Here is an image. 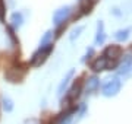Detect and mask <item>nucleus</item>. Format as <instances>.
I'll list each match as a JSON object with an SVG mask.
<instances>
[{
	"instance_id": "3",
	"label": "nucleus",
	"mask_w": 132,
	"mask_h": 124,
	"mask_svg": "<svg viewBox=\"0 0 132 124\" xmlns=\"http://www.w3.org/2000/svg\"><path fill=\"white\" fill-rule=\"evenodd\" d=\"M71 12H72L71 6H62V7H59V9L54 12V15H53V24L56 25V26L63 25L66 20H68Z\"/></svg>"
},
{
	"instance_id": "9",
	"label": "nucleus",
	"mask_w": 132,
	"mask_h": 124,
	"mask_svg": "<svg viewBox=\"0 0 132 124\" xmlns=\"http://www.w3.org/2000/svg\"><path fill=\"white\" fill-rule=\"evenodd\" d=\"M104 39H106L104 24H103V20H98V24H97V32H95L94 44H95V45H100V44H103V43H104Z\"/></svg>"
},
{
	"instance_id": "7",
	"label": "nucleus",
	"mask_w": 132,
	"mask_h": 124,
	"mask_svg": "<svg viewBox=\"0 0 132 124\" xmlns=\"http://www.w3.org/2000/svg\"><path fill=\"white\" fill-rule=\"evenodd\" d=\"M73 75H75L73 69H72V70H69V72L66 73V76L63 77V80L60 82V85H59V88H57V95H59V96H63V94H65L66 88H68V85H69V82L72 80Z\"/></svg>"
},
{
	"instance_id": "8",
	"label": "nucleus",
	"mask_w": 132,
	"mask_h": 124,
	"mask_svg": "<svg viewBox=\"0 0 132 124\" xmlns=\"http://www.w3.org/2000/svg\"><path fill=\"white\" fill-rule=\"evenodd\" d=\"M131 70H132V57L126 56V58H125V60L120 63V66H119L118 73L120 76H126V75L131 73Z\"/></svg>"
},
{
	"instance_id": "5",
	"label": "nucleus",
	"mask_w": 132,
	"mask_h": 124,
	"mask_svg": "<svg viewBox=\"0 0 132 124\" xmlns=\"http://www.w3.org/2000/svg\"><path fill=\"white\" fill-rule=\"evenodd\" d=\"M114 63L112 61H109L106 57H97L94 60V61L91 63V69L94 70V72H103V70H106V69H109L110 66H113Z\"/></svg>"
},
{
	"instance_id": "2",
	"label": "nucleus",
	"mask_w": 132,
	"mask_h": 124,
	"mask_svg": "<svg viewBox=\"0 0 132 124\" xmlns=\"http://www.w3.org/2000/svg\"><path fill=\"white\" fill-rule=\"evenodd\" d=\"M120 88H122V82L119 80L118 77H113V79H109L103 85L101 94L104 96H114L120 92Z\"/></svg>"
},
{
	"instance_id": "1",
	"label": "nucleus",
	"mask_w": 132,
	"mask_h": 124,
	"mask_svg": "<svg viewBox=\"0 0 132 124\" xmlns=\"http://www.w3.org/2000/svg\"><path fill=\"white\" fill-rule=\"evenodd\" d=\"M53 51V44H48V45H44V47H38V50L32 54L31 57V64L35 67L41 66L43 63L47 60V57L50 56V53Z\"/></svg>"
},
{
	"instance_id": "6",
	"label": "nucleus",
	"mask_w": 132,
	"mask_h": 124,
	"mask_svg": "<svg viewBox=\"0 0 132 124\" xmlns=\"http://www.w3.org/2000/svg\"><path fill=\"white\" fill-rule=\"evenodd\" d=\"M25 75V70H22V69H16V67H10L9 70L5 73L6 79L9 82H21V79L24 77Z\"/></svg>"
},
{
	"instance_id": "16",
	"label": "nucleus",
	"mask_w": 132,
	"mask_h": 124,
	"mask_svg": "<svg viewBox=\"0 0 132 124\" xmlns=\"http://www.w3.org/2000/svg\"><path fill=\"white\" fill-rule=\"evenodd\" d=\"M93 0H81V10L82 13H90L93 9Z\"/></svg>"
},
{
	"instance_id": "4",
	"label": "nucleus",
	"mask_w": 132,
	"mask_h": 124,
	"mask_svg": "<svg viewBox=\"0 0 132 124\" xmlns=\"http://www.w3.org/2000/svg\"><path fill=\"white\" fill-rule=\"evenodd\" d=\"M120 56H122V48L119 47V45H109V47L104 50L103 57H106L109 61L116 63V60H118Z\"/></svg>"
},
{
	"instance_id": "11",
	"label": "nucleus",
	"mask_w": 132,
	"mask_h": 124,
	"mask_svg": "<svg viewBox=\"0 0 132 124\" xmlns=\"http://www.w3.org/2000/svg\"><path fill=\"white\" fill-rule=\"evenodd\" d=\"M10 22H12V26L15 29H19L22 25H24V15L21 13V12H15L12 13L10 16Z\"/></svg>"
},
{
	"instance_id": "17",
	"label": "nucleus",
	"mask_w": 132,
	"mask_h": 124,
	"mask_svg": "<svg viewBox=\"0 0 132 124\" xmlns=\"http://www.w3.org/2000/svg\"><path fill=\"white\" fill-rule=\"evenodd\" d=\"M72 115H73V111H68L66 114H62L59 121H57V124H71Z\"/></svg>"
},
{
	"instance_id": "15",
	"label": "nucleus",
	"mask_w": 132,
	"mask_h": 124,
	"mask_svg": "<svg viewBox=\"0 0 132 124\" xmlns=\"http://www.w3.org/2000/svg\"><path fill=\"white\" fill-rule=\"evenodd\" d=\"M2 107H3V110L6 112H12L13 111V101L10 99L9 96H5L3 99H2Z\"/></svg>"
},
{
	"instance_id": "14",
	"label": "nucleus",
	"mask_w": 132,
	"mask_h": 124,
	"mask_svg": "<svg viewBox=\"0 0 132 124\" xmlns=\"http://www.w3.org/2000/svg\"><path fill=\"white\" fill-rule=\"evenodd\" d=\"M53 31H47V32L43 35V38L40 39V47H44V45H48V44H53Z\"/></svg>"
},
{
	"instance_id": "12",
	"label": "nucleus",
	"mask_w": 132,
	"mask_h": 124,
	"mask_svg": "<svg viewBox=\"0 0 132 124\" xmlns=\"http://www.w3.org/2000/svg\"><path fill=\"white\" fill-rule=\"evenodd\" d=\"M81 89H82V85H81V82L75 83V85L72 86V89L69 91V94H68V99H69V101H75L76 98L81 95Z\"/></svg>"
},
{
	"instance_id": "10",
	"label": "nucleus",
	"mask_w": 132,
	"mask_h": 124,
	"mask_svg": "<svg viewBox=\"0 0 132 124\" xmlns=\"http://www.w3.org/2000/svg\"><path fill=\"white\" fill-rule=\"evenodd\" d=\"M100 86V79L97 76H91L87 79V82H85V89H87V92L88 94H91V92L97 91V88Z\"/></svg>"
},
{
	"instance_id": "13",
	"label": "nucleus",
	"mask_w": 132,
	"mask_h": 124,
	"mask_svg": "<svg viewBox=\"0 0 132 124\" xmlns=\"http://www.w3.org/2000/svg\"><path fill=\"white\" fill-rule=\"evenodd\" d=\"M129 34H131V28H123V29H119L118 32L114 34V38L118 41H126L129 38Z\"/></svg>"
},
{
	"instance_id": "18",
	"label": "nucleus",
	"mask_w": 132,
	"mask_h": 124,
	"mask_svg": "<svg viewBox=\"0 0 132 124\" xmlns=\"http://www.w3.org/2000/svg\"><path fill=\"white\" fill-rule=\"evenodd\" d=\"M82 31H84V26H78V28H75L71 32V35H69V39H71V41H75V38H78V37H79Z\"/></svg>"
},
{
	"instance_id": "19",
	"label": "nucleus",
	"mask_w": 132,
	"mask_h": 124,
	"mask_svg": "<svg viewBox=\"0 0 132 124\" xmlns=\"http://www.w3.org/2000/svg\"><path fill=\"white\" fill-rule=\"evenodd\" d=\"M3 15H5V5L3 0H0V19H3Z\"/></svg>"
}]
</instances>
